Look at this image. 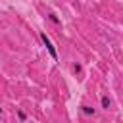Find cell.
Masks as SVG:
<instances>
[{"instance_id":"cell-3","label":"cell","mask_w":123,"mask_h":123,"mask_svg":"<svg viewBox=\"0 0 123 123\" xmlns=\"http://www.w3.org/2000/svg\"><path fill=\"white\" fill-rule=\"evenodd\" d=\"M100 102H102V108H104V110H110V106H111V100H110L106 94L100 98Z\"/></svg>"},{"instance_id":"cell-2","label":"cell","mask_w":123,"mask_h":123,"mask_svg":"<svg viewBox=\"0 0 123 123\" xmlns=\"http://www.w3.org/2000/svg\"><path fill=\"white\" fill-rule=\"evenodd\" d=\"M81 111H83L85 115H94V113H96V108H92V106H88V104H83V106H81Z\"/></svg>"},{"instance_id":"cell-4","label":"cell","mask_w":123,"mask_h":123,"mask_svg":"<svg viewBox=\"0 0 123 123\" xmlns=\"http://www.w3.org/2000/svg\"><path fill=\"white\" fill-rule=\"evenodd\" d=\"M48 19H50L54 25H60V23H62V21H60V17H58L56 13H48Z\"/></svg>"},{"instance_id":"cell-5","label":"cell","mask_w":123,"mask_h":123,"mask_svg":"<svg viewBox=\"0 0 123 123\" xmlns=\"http://www.w3.org/2000/svg\"><path fill=\"white\" fill-rule=\"evenodd\" d=\"M71 69H73V73H81V69H83V67H81V63H77V62H75V63L71 65Z\"/></svg>"},{"instance_id":"cell-6","label":"cell","mask_w":123,"mask_h":123,"mask_svg":"<svg viewBox=\"0 0 123 123\" xmlns=\"http://www.w3.org/2000/svg\"><path fill=\"white\" fill-rule=\"evenodd\" d=\"M17 115H19V119H21V121H27V115H25V111H21V110H19V111H17Z\"/></svg>"},{"instance_id":"cell-7","label":"cell","mask_w":123,"mask_h":123,"mask_svg":"<svg viewBox=\"0 0 123 123\" xmlns=\"http://www.w3.org/2000/svg\"><path fill=\"white\" fill-rule=\"evenodd\" d=\"M0 113H2V108H0Z\"/></svg>"},{"instance_id":"cell-1","label":"cell","mask_w":123,"mask_h":123,"mask_svg":"<svg viewBox=\"0 0 123 123\" xmlns=\"http://www.w3.org/2000/svg\"><path fill=\"white\" fill-rule=\"evenodd\" d=\"M40 38H42V42H44V46H46V50L50 52V56H52V60H58V52H56V48H54V44L50 42V38L46 37V33H40Z\"/></svg>"}]
</instances>
